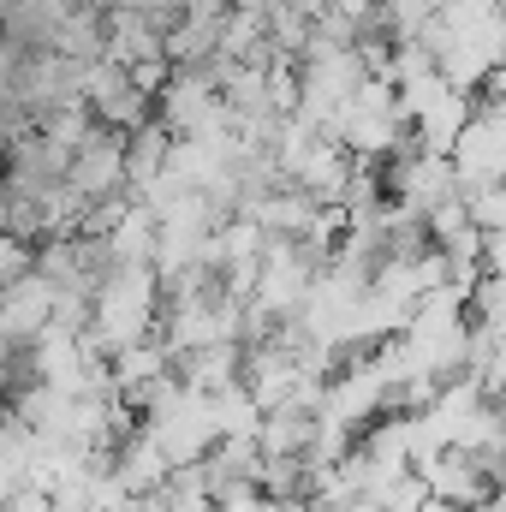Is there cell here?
Here are the masks:
<instances>
[{
	"label": "cell",
	"mask_w": 506,
	"mask_h": 512,
	"mask_svg": "<svg viewBox=\"0 0 506 512\" xmlns=\"http://www.w3.org/2000/svg\"><path fill=\"white\" fill-rule=\"evenodd\" d=\"M215 54H221V12H209V18L179 12L173 30L161 36V60H167V72H197V66L215 60Z\"/></svg>",
	"instance_id": "cell-3"
},
{
	"label": "cell",
	"mask_w": 506,
	"mask_h": 512,
	"mask_svg": "<svg viewBox=\"0 0 506 512\" xmlns=\"http://www.w3.org/2000/svg\"><path fill=\"white\" fill-rule=\"evenodd\" d=\"M66 185H72L84 203L126 191V137L96 126L78 149H72V161H66Z\"/></svg>",
	"instance_id": "cell-1"
},
{
	"label": "cell",
	"mask_w": 506,
	"mask_h": 512,
	"mask_svg": "<svg viewBox=\"0 0 506 512\" xmlns=\"http://www.w3.org/2000/svg\"><path fill=\"white\" fill-rule=\"evenodd\" d=\"M167 149H173V137L161 120H149V126H137L126 137V191H143L149 179H161L167 173Z\"/></svg>",
	"instance_id": "cell-4"
},
{
	"label": "cell",
	"mask_w": 506,
	"mask_h": 512,
	"mask_svg": "<svg viewBox=\"0 0 506 512\" xmlns=\"http://www.w3.org/2000/svg\"><path fill=\"white\" fill-rule=\"evenodd\" d=\"M48 304H54V286L30 268L24 280H12V286H0V340H12V346H30L42 328H48Z\"/></svg>",
	"instance_id": "cell-2"
},
{
	"label": "cell",
	"mask_w": 506,
	"mask_h": 512,
	"mask_svg": "<svg viewBox=\"0 0 506 512\" xmlns=\"http://www.w3.org/2000/svg\"><path fill=\"white\" fill-rule=\"evenodd\" d=\"M233 0H179V12H191V18H209V12H227Z\"/></svg>",
	"instance_id": "cell-5"
}]
</instances>
